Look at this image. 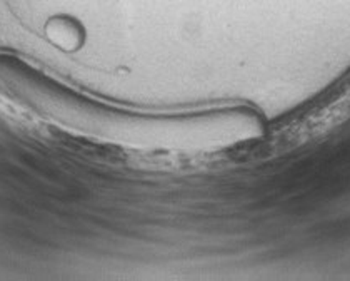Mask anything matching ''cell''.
<instances>
[{"label": "cell", "instance_id": "obj_1", "mask_svg": "<svg viewBox=\"0 0 350 281\" xmlns=\"http://www.w3.org/2000/svg\"><path fill=\"white\" fill-rule=\"evenodd\" d=\"M0 94L42 121L95 143L150 153H208L256 139L262 123L245 108L139 114L75 93L10 54H0Z\"/></svg>", "mask_w": 350, "mask_h": 281}]
</instances>
